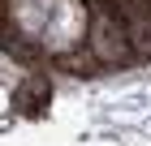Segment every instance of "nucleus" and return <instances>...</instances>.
<instances>
[{
	"mask_svg": "<svg viewBox=\"0 0 151 146\" xmlns=\"http://www.w3.org/2000/svg\"><path fill=\"white\" fill-rule=\"evenodd\" d=\"M13 103H17V112L30 116V120H39V116L52 108V82L43 78V73H30V78L17 86V95H13Z\"/></svg>",
	"mask_w": 151,
	"mask_h": 146,
	"instance_id": "nucleus-1",
	"label": "nucleus"
}]
</instances>
